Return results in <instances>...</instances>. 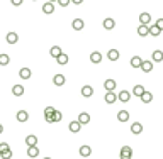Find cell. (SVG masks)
I'll use <instances>...</instances> for the list:
<instances>
[{
  "instance_id": "cell-36",
  "label": "cell",
  "mask_w": 163,
  "mask_h": 159,
  "mask_svg": "<svg viewBox=\"0 0 163 159\" xmlns=\"http://www.w3.org/2000/svg\"><path fill=\"white\" fill-rule=\"evenodd\" d=\"M0 157H2V159H10V157H12V151H10V149H7L5 152L0 154Z\"/></svg>"
},
{
  "instance_id": "cell-40",
  "label": "cell",
  "mask_w": 163,
  "mask_h": 159,
  "mask_svg": "<svg viewBox=\"0 0 163 159\" xmlns=\"http://www.w3.org/2000/svg\"><path fill=\"white\" fill-rule=\"evenodd\" d=\"M20 3H22V0H12V5H15V7H19Z\"/></svg>"
},
{
  "instance_id": "cell-29",
  "label": "cell",
  "mask_w": 163,
  "mask_h": 159,
  "mask_svg": "<svg viewBox=\"0 0 163 159\" xmlns=\"http://www.w3.org/2000/svg\"><path fill=\"white\" fill-rule=\"evenodd\" d=\"M141 63H143V59H141L139 56H133L131 58V66L133 68H141Z\"/></svg>"
},
{
  "instance_id": "cell-8",
  "label": "cell",
  "mask_w": 163,
  "mask_h": 159,
  "mask_svg": "<svg viewBox=\"0 0 163 159\" xmlns=\"http://www.w3.org/2000/svg\"><path fill=\"white\" fill-rule=\"evenodd\" d=\"M92 95H94V88H92L90 85H85V86H82V97H85V98H90Z\"/></svg>"
},
{
  "instance_id": "cell-27",
  "label": "cell",
  "mask_w": 163,
  "mask_h": 159,
  "mask_svg": "<svg viewBox=\"0 0 163 159\" xmlns=\"http://www.w3.org/2000/svg\"><path fill=\"white\" fill-rule=\"evenodd\" d=\"M104 88H106L107 91H112L116 88V81L114 80H106V81H104Z\"/></svg>"
},
{
  "instance_id": "cell-31",
  "label": "cell",
  "mask_w": 163,
  "mask_h": 159,
  "mask_svg": "<svg viewBox=\"0 0 163 159\" xmlns=\"http://www.w3.org/2000/svg\"><path fill=\"white\" fill-rule=\"evenodd\" d=\"M138 34H139L141 37H146L149 34V27H146V26H139L138 27Z\"/></svg>"
},
{
  "instance_id": "cell-39",
  "label": "cell",
  "mask_w": 163,
  "mask_h": 159,
  "mask_svg": "<svg viewBox=\"0 0 163 159\" xmlns=\"http://www.w3.org/2000/svg\"><path fill=\"white\" fill-rule=\"evenodd\" d=\"M58 3H60L61 7H66V5L70 3V0H58Z\"/></svg>"
},
{
  "instance_id": "cell-37",
  "label": "cell",
  "mask_w": 163,
  "mask_h": 159,
  "mask_svg": "<svg viewBox=\"0 0 163 159\" xmlns=\"http://www.w3.org/2000/svg\"><path fill=\"white\" fill-rule=\"evenodd\" d=\"M7 149H10V147H9V144H7V142H0V154L5 152Z\"/></svg>"
},
{
  "instance_id": "cell-11",
  "label": "cell",
  "mask_w": 163,
  "mask_h": 159,
  "mask_svg": "<svg viewBox=\"0 0 163 159\" xmlns=\"http://www.w3.org/2000/svg\"><path fill=\"white\" fill-rule=\"evenodd\" d=\"M78 152H80V156H82V157H89L90 154H92V149H90V146H80Z\"/></svg>"
},
{
  "instance_id": "cell-26",
  "label": "cell",
  "mask_w": 163,
  "mask_h": 159,
  "mask_svg": "<svg viewBox=\"0 0 163 159\" xmlns=\"http://www.w3.org/2000/svg\"><path fill=\"white\" fill-rule=\"evenodd\" d=\"M141 102L143 103H151L153 102V93L151 91H144L143 97H141Z\"/></svg>"
},
{
  "instance_id": "cell-20",
  "label": "cell",
  "mask_w": 163,
  "mask_h": 159,
  "mask_svg": "<svg viewBox=\"0 0 163 159\" xmlns=\"http://www.w3.org/2000/svg\"><path fill=\"white\" fill-rule=\"evenodd\" d=\"M90 61L94 63V64H99V63L102 61V54H100L99 51H94L90 54Z\"/></svg>"
},
{
  "instance_id": "cell-24",
  "label": "cell",
  "mask_w": 163,
  "mask_h": 159,
  "mask_svg": "<svg viewBox=\"0 0 163 159\" xmlns=\"http://www.w3.org/2000/svg\"><path fill=\"white\" fill-rule=\"evenodd\" d=\"M53 10H54V3L53 2L43 3V12H44V14H53Z\"/></svg>"
},
{
  "instance_id": "cell-42",
  "label": "cell",
  "mask_w": 163,
  "mask_h": 159,
  "mask_svg": "<svg viewBox=\"0 0 163 159\" xmlns=\"http://www.w3.org/2000/svg\"><path fill=\"white\" fill-rule=\"evenodd\" d=\"M44 159H51V157H44Z\"/></svg>"
},
{
  "instance_id": "cell-3",
  "label": "cell",
  "mask_w": 163,
  "mask_h": 159,
  "mask_svg": "<svg viewBox=\"0 0 163 159\" xmlns=\"http://www.w3.org/2000/svg\"><path fill=\"white\" fill-rule=\"evenodd\" d=\"M139 22H141V26H146V27H149L151 26V15L148 14V12H143V14L139 15Z\"/></svg>"
},
{
  "instance_id": "cell-23",
  "label": "cell",
  "mask_w": 163,
  "mask_h": 159,
  "mask_svg": "<svg viewBox=\"0 0 163 159\" xmlns=\"http://www.w3.org/2000/svg\"><path fill=\"white\" fill-rule=\"evenodd\" d=\"M104 100H106V103H109V105H111V103H114L116 100H117V97L114 95V91H107L106 97H104Z\"/></svg>"
},
{
  "instance_id": "cell-32",
  "label": "cell",
  "mask_w": 163,
  "mask_h": 159,
  "mask_svg": "<svg viewBox=\"0 0 163 159\" xmlns=\"http://www.w3.org/2000/svg\"><path fill=\"white\" fill-rule=\"evenodd\" d=\"M10 63V58H9V54H0V66H7Z\"/></svg>"
},
{
  "instance_id": "cell-34",
  "label": "cell",
  "mask_w": 163,
  "mask_h": 159,
  "mask_svg": "<svg viewBox=\"0 0 163 159\" xmlns=\"http://www.w3.org/2000/svg\"><path fill=\"white\" fill-rule=\"evenodd\" d=\"M161 34V31L158 29L156 26H149V36H153V37H158Z\"/></svg>"
},
{
  "instance_id": "cell-35",
  "label": "cell",
  "mask_w": 163,
  "mask_h": 159,
  "mask_svg": "<svg viewBox=\"0 0 163 159\" xmlns=\"http://www.w3.org/2000/svg\"><path fill=\"white\" fill-rule=\"evenodd\" d=\"M61 119H63V115H61V112L54 110V115H53V124H58V122H61Z\"/></svg>"
},
{
  "instance_id": "cell-41",
  "label": "cell",
  "mask_w": 163,
  "mask_h": 159,
  "mask_svg": "<svg viewBox=\"0 0 163 159\" xmlns=\"http://www.w3.org/2000/svg\"><path fill=\"white\" fill-rule=\"evenodd\" d=\"M2 132H3V125L0 124V134H2Z\"/></svg>"
},
{
  "instance_id": "cell-17",
  "label": "cell",
  "mask_w": 163,
  "mask_h": 159,
  "mask_svg": "<svg viewBox=\"0 0 163 159\" xmlns=\"http://www.w3.org/2000/svg\"><path fill=\"white\" fill-rule=\"evenodd\" d=\"M144 91H146V90H144V86H143V85H136L134 88H133V95H134V97H139V98H141Z\"/></svg>"
},
{
  "instance_id": "cell-4",
  "label": "cell",
  "mask_w": 163,
  "mask_h": 159,
  "mask_svg": "<svg viewBox=\"0 0 163 159\" xmlns=\"http://www.w3.org/2000/svg\"><path fill=\"white\" fill-rule=\"evenodd\" d=\"M77 122L80 124V125H87L90 122V115L87 114V112H82V114H78V119H77Z\"/></svg>"
},
{
  "instance_id": "cell-12",
  "label": "cell",
  "mask_w": 163,
  "mask_h": 159,
  "mask_svg": "<svg viewBox=\"0 0 163 159\" xmlns=\"http://www.w3.org/2000/svg\"><path fill=\"white\" fill-rule=\"evenodd\" d=\"M117 98H119L122 103H128V102H129V98H131V93H129L128 90H122V91H121V93L117 95Z\"/></svg>"
},
{
  "instance_id": "cell-15",
  "label": "cell",
  "mask_w": 163,
  "mask_h": 159,
  "mask_svg": "<svg viewBox=\"0 0 163 159\" xmlns=\"http://www.w3.org/2000/svg\"><path fill=\"white\" fill-rule=\"evenodd\" d=\"M12 93H14V97H22L24 95V86L22 85H14L12 86Z\"/></svg>"
},
{
  "instance_id": "cell-33",
  "label": "cell",
  "mask_w": 163,
  "mask_h": 159,
  "mask_svg": "<svg viewBox=\"0 0 163 159\" xmlns=\"http://www.w3.org/2000/svg\"><path fill=\"white\" fill-rule=\"evenodd\" d=\"M58 64H61V66H65V64H68V61H70V58H68V54H61L60 58H58Z\"/></svg>"
},
{
  "instance_id": "cell-10",
  "label": "cell",
  "mask_w": 163,
  "mask_h": 159,
  "mask_svg": "<svg viewBox=\"0 0 163 159\" xmlns=\"http://www.w3.org/2000/svg\"><path fill=\"white\" fill-rule=\"evenodd\" d=\"M49 54H51V58H54V59H58V58H60L63 53H61V48H60V46H53V48L49 49Z\"/></svg>"
},
{
  "instance_id": "cell-1",
  "label": "cell",
  "mask_w": 163,
  "mask_h": 159,
  "mask_svg": "<svg viewBox=\"0 0 163 159\" xmlns=\"http://www.w3.org/2000/svg\"><path fill=\"white\" fill-rule=\"evenodd\" d=\"M119 157L121 159H131L133 157V149L129 146H122L121 147V152H119Z\"/></svg>"
},
{
  "instance_id": "cell-2",
  "label": "cell",
  "mask_w": 163,
  "mask_h": 159,
  "mask_svg": "<svg viewBox=\"0 0 163 159\" xmlns=\"http://www.w3.org/2000/svg\"><path fill=\"white\" fill-rule=\"evenodd\" d=\"M53 115H54V107H46L44 108V119L48 124H53Z\"/></svg>"
},
{
  "instance_id": "cell-38",
  "label": "cell",
  "mask_w": 163,
  "mask_h": 159,
  "mask_svg": "<svg viewBox=\"0 0 163 159\" xmlns=\"http://www.w3.org/2000/svg\"><path fill=\"white\" fill-rule=\"evenodd\" d=\"M155 26H156L158 29H160V31H163V19H158V20H156V24H155Z\"/></svg>"
},
{
  "instance_id": "cell-5",
  "label": "cell",
  "mask_w": 163,
  "mask_h": 159,
  "mask_svg": "<svg viewBox=\"0 0 163 159\" xmlns=\"http://www.w3.org/2000/svg\"><path fill=\"white\" fill-rule=\"evenodd\" d=\"M26 144H27V147H37V137L34 136V134L27 136L26 137Z\"/></svg>"
},
{
  "instance_id": "cell-6",
  "label": "cell",
  "mask_w": 163,
  "mask_h": 159,
  "mask_svg": "<svg viewBox=\"0 0 163 159\" xmlns=\"http://www.w3.org/2000/svg\"><path fill=\"white\" fill-rule=\"evenodd\" d=\"M141 69H143V73H149V71L153 69V61L143 59V63H141Z\"/></svg>"
},
{
  "instance_id": "cell-22",
  "label": "cell",
  "mask_w": 163,
  "mask_h": 159,
  "mask_svg": "<svg viewBox=\"0 0 163 159\" xmlns=\"http://www.w3.org/2000/svg\"><path fill=\"white\" fill-rule=\"evenodd\" d=\"M117 120H119V122H128V120H129V112L128 110H121L119 112V114H117Z\"/></svg>"
},
{
  "instance_id": "cell-13",
  "label": "cell",
  "mask_w": 163,
  "mask_h": 159,
  "mask_svg": "<svg viewBox=\"0 0 163 159\" xmlns=\"http://www.w3.org/2000/svg\"><path fill=\"white\" fill-rule=\"evenodd\" d=\"M7 43L9 44H15L19 41V36H17V32H7Z\"/></svg>"
},
{
  "instance_id": "cell-16",
  "label": "cell",
  "mask_w": 163,
  "mask_h": 159,
  "mask_svg": "<svg viewBox=\"0 0 163 159\" xmlns=\"http://www.w3.org/2000/svg\"><path fill=\"white\" fill-rule=\"evenodd\" d=\"M114 27H116V20H114V19H111V17L104 19V29L111 31V29H114Z\"/></svg>"
},
{
  "instance_id": "cell-25",
  "label": "cell",
  "mask_w": 163,
  "mask_h": 159,
  "mask_svg": "<svg viewBox=\"0 0 163 159\" xmlns=\"http://www.w3.org/2000/svg\"><path fill=\"white\" fill-rule=\"evenodd\" d=\"M131 132L134 134V136H138V134H141V132H143V125H141L139 122H134V124L131 125Z\"/></svg>"
},
{
  "instance_id": "cell-7",
  "label": "cell",
  "mask_w": 163,
  "mask_h": 159,
  "mask_svg": "<svg viewBox=\"0 0 163 159\" xmlns=\"http://www.w3.org/2000/svg\"><path fill=\"white\" fill-rule=\"evenodd\" d=\"M65 81H66V78H65V74H61V73H58V74H54V76H53V83H54V85H58V86L65 85Z\"/></svg>"
},
{
  "instance_id": "cell-18",
  "label": "cell",
  "mask_w": 163,
  "mask_h": 159,
  "mask_svg": "<svg viewBox=\"0 0 163 159\" xmlns=\"http://www.w3.org/2000/svg\"><path fill=\"white\" fill-rule=\"evenodd\" d=\"M68 129H70V132L77 134V132H80V131H82V125L78 124L77 120H73V122H70V125H68Z\"/></svg>"
},
{
  "instance_id": "cell-21",
  "label": "cell",
  "mask_w": 163,
  "mask_h": 159,
  "mask_svg": "<svg viewBox=\"0 0 163 159\" xmlns=\"http://www.w3.org/2000/svg\"><path fill=\"white\" fill-rule=\"evenodd\" d=\"M15 117H17V120H19V122H27V120H29V114H27L26 110H19Z\"/></svg>"
},
{
  "instance_id": "cell-9",
  "label": "cell",
  "mask_w": 163,
  "mask_h": 159,
  "mask_svg": "<svg viewBox=\"0 0 163 159\" xmlns=\"http://www.w3.org/2000/svg\"><path fill=\"white\" fill-rule=\"evenodd\" d=\"M151 61H153V63H161V61H163V51H160V49L153 51V54H151Z\"/></svg>"
},
{
  "instance_id": "cell-30",
  "label": "cell",
  "mask_w": 163,
  "mask_h": 159,
  "mask_svg": "<svg viewBox=\"0 0 163 159\" xmlns=\"http://www.w3.org/2000/svg\"><path fill=\"white\" fill-rule=\"evenodd\" d=\"M27 156L32 157V159L37 157V156H39V149H37V147H27Z\"/></svg>"
},
{
  "instance_id": "cell-14",
  "label": "cell",
  "mask_w": 163,
  "mask_h": 159,
  "mask_svg": "<svg viewBox=\"0 0 163 159\" xmlns=\"http://www.w3.org/2000/svg\"><path fill=\"white\" fill-rule=\"evenodd\" d=\"M107 58H109V61H117L119 59V51H117V49H109V51H107Z\"/></svg>"
},
{
  "instance_id": "cell-28",
  "label": "cell",
  "mask_w": 163,
  "mask_h": 159,
  "mask_svg": "<svg viewBox=\"0 0 163 159\" xmlns=\"http://www.w3.org/2000/svg\"><path fill=\"white\" fill-rule=\"evenodd\" d=\"M31 69H29V68H22V69H20L19 71V76L20 78H22V80H29V78H31Z\"/></svg>"
},
{
  "instance_id": "cell-19",
  "label": "cell",
  "mask_w": 163,
  "mask_h": 159,
  "mask_svg": "<svg viewBox=\"0 0 163 159\" xmlns=\"http://www.w3.org/2000/svg\"><path fill=\"white\" fill-rule=\"evenodd\" d=\"M72 27L75 29V31H82V29L85 27V22H83L82 19H75L72 22Z\"/></svg>"
}]
</instances>
